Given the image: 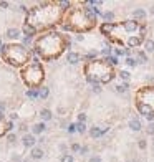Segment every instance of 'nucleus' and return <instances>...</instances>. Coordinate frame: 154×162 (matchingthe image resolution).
<instances>
[{
  "label": "nucleus",
  "instance_id": "49530a36",
  "mask_svg": "<svg viewBox=\"0 0 154 162\" xmlns=\"http://www.w3.org/2000/svg\"><path fill=\"white\" fill-rule=\"evenodd\" d=\"M88 162H101V157L98 154H95V156H91V157L88 159Z\"/></svg>",
  "mask_w": 154,
  "mask_h": 162
},
{
  "label": "nucleus",
  "instance_id": "a18cd8bd",
  "mask_svg": "<svg viewBox=\"0 0 154 162\" xmlns=\"http://www.w3.org/2000/svg\"><path fill=\"white\" fill-rule=\"evenodd\" d=\"M5 109H7L5 103H4V101H0V117H4V114H5Z\"/></svg>",
  "mask_w": 154,
  "mask_h": 162
},
{
  "label": "nucleus",
  "instance_id": "ddd939ff",
  "mask_svg": "<svg viewBox=\"0 0 154 162\" xmlns=\"http://www.w3.org/2000/svg\"><path fill=\"white\" fill-rule=\"evenodd\" d=\"M137 111L141 114H144V116H154V109L144 103H139V101H137Z\"/></svg>",
  "mask_w": 154,
  "mask_h": 162
},
{
  "label": "nucleus",
  "instance_id": "a878e982",
  "mask_svg": "<svg viewBox=\"0 0 154 162\" xmlns=\"http://www.w3.org/2000/svg\"><path fill=\"white\" fill-rule=\"evenodd\" d=\"M144 51L146 53H153L154 51V40H146L144 42Z\"/></svg>",
  "mask_w": 154,
  "mask_h": 162
},
{
  "label": "nucleus",
  "instance_id": "6e6552de",
  "mask_svg": "<svg viewBox=\"0 0 154 162\" xmlns=\"http://www.w3.org/2000/svg\"><path fill=\"white\" fill-rule=\"evenodd\" d=\"M45 129H46V126H45V122H35V124H32V127H30V134H33L35 137L37 136H40V134H43L45 132Z\"/></svg>",
  "mask_w": 154,
  "mask_h": 162
},
{
  "label": "nucleus",
  "instance_id": "423d86ee",
  "mask_svg": "<svg viewBox=\"0 0 154 162\" xmlns=\"http://www.w3.org/2000/svg\"><path fill=\"white\" fill-rule=\"evenodd\" d=\"M123 28H124L128 33H133L136 30H142L144 27H139V23H137L136 20H126V22H123Z\"/></svg>",
  "mask_w": 154,
  "mask_h": 162
},
{
  "label": "nucleus",
  "instance_id": "473e14b6",
  "mask_svg": "<svg viewBox=\"0 0 154 162\" xmlns=\"http://www.w3.org/2000/svg\"><path fill=\"white\" fill-rule=\"evenodd\" d=\"M100 53L103 55V56H104V60H106L108 56H111V46H108V45H106L104 48H101V51H100Z\"/></svg>",
  "mask_w": 154,
  "mask_h": 162
},
{
  "label": "nucleus",
  "instance_id": "cd10ccee",
  "mask_svg": "<svg viewBox=\"0 0 154 162\" xmlns=\"http://www.w3.org/2000/svg\"><path fill=\"white\" fill-rule=\"evenodd\" d=\"M56 5H58V7L63 10V12H65V10H70V9H71V2H68V0H60Z\"/></svg>",
  "mask_w": 154,
  "mask_h": 162
},
{
  "label": "nucleus",
  "instance_id": "c9c22d12",
  "mask_svg": "<svg viewBox=\"0 0 154 162\" xmlns=\"http://www.w3.org/2000/svg\"><path fill=\"white\" fill-rule=\"evenodd\" d=\"M91 91L95 93V94H100L101 93V84L100 83H93L91 84Z\"/></svg>",
  "mask_w": 154,
  "mask_h": 162
},
{
  "label": "nucleus",
  "instance_id": "f3484780",
  "mask_svg": "<svg viewBox=\"0 0 154 162\" xmlns=\"http://www.w3.org/2000/svg\"><path fill=\"white\" fill-rule=\"evenodd\" d=\"M129 129H131V131H134V132H139V131L142 129L141 121L137 119V117H133V119L129 121Z\"/></svg>",
  "mask_w": 154,
  "mask_h": 162
},
{
  "label": "nucleus",
  "instance_id": "72a5a7b5",
  "mask_svg": "<svg viewBox=\"0 0 154 162\" xmlns=\"http://www.w3.org/2000/svg\"><path fill=\"white\" fill-rule=\"evenodd\" d=\"M124 63H126V65H128L129 68H134V66H136V65H137L136 58H133V56H128V58L124 60Z\"/></svg>",
  "mask_w": 154,
  "mask_h": 162
},
{
  "label": "nucleus",
  "instance_id": "864d4df0",
  "mask_svg": "<svg viewBox=\"0 0 154 162\" xmlns=\"http://www.w3.org/2000/svg\"><path fill=\"white\" fill-rule=\"evenodd\" d=\"M22 162H33V161H32V159H30V157H27V159H23V161H22Z\"/></svg>",
  "mask_w": 154,
  "mask_h": 162
},
{
  "label": "nucleus",
  "instance_id": "b1692460",
  "mask_svg": "<svg viewBox=\"0 0 154 162\" xmlns=\"http://www.w3.org/2000/svg\"><path fill=\"white\" fill-rule=\"evenodd\" d=\"M128 89H129V83H126V81H123V83H119V84H116V86H114V91L119 93V94L128 93Z\"/></svg>",
  "mask_w": 154,
  "mask_h": 162
},
{
  "label": "nucleus",
  "instance_id": "2eb2a0df",
  "mask_svg": "<svg viewBox=\"0 0 154 162\" xmlns=\"http://www.w3.org/2000/svg\"><path fill=\"white\" fill-rule=\"evenodd\" d=\"M38 116H40L42 122H46V121H51V119H53V112H51V109H48V108H43V109H40V112H38Z\"/></svg>",
  "mask_w": 154,
  "mask_h": 162
},
{
  "label": "nucleus",
  "instance_id": "09e8293b",
  "mask_svg": "<svg viewBox=\"0 0 154 162\" xmlns=\"http://www.w3.org/2000/svg\"><path fill=\"white\" fill-rule=\"evenodd\" d=\"M0 7H2V9H9L10 4H9V2H0Z\"/></svg>",
  "mask_w": 154,
  "mask_h": 162
},
{
  "label": "nucleus",
  "instance_id": "de8ad7c7",
  "mask_svg": "<svg viewBox=\"0 0 154 162\" xmlns=\"http://www.w3.org/2000/svg\"><path fill=\"white\" fill-rule=\"evenodd\" d=\"M88 152H90V147H88V145H83V147L80 149V154H81V156H86Z\"/></svg>",
  "mask_w": 154,
  "mask_h": 162
},
{
  "label": "nucleus",
  "instance_id": "f704fd0d",
  "mask_svg": "<svg viewBox=\"0 0 154 162\" xmlns=\"http://www.w3.org/2000/svg\"><path fill=\"white\" fill-rule=\"evenodd\" d=\"M7 142H9V144H15V142H17V134H15V132H9V134H7Z\"/></svg>",
  "mask_w": 154,
  "mask_h": 162
},
{
  "label": "nucleus",
  "instance_id": "393cba45",
  "mask_svg": "<svg viewBox=\"0 0 154 162\" xmlns=\"http://www.w3.org/2000/svg\"><path fill=\"white\" fill-rule=\"evenodd\" d=\"M96 56H98V51H96V50H90V51H88V53L83 56V60H85V61H91V60L95 61Z\"/></svg>",
  "mask_w": 154,
  "mask_h": 162
},
{
  "label": "nucleus",
  "instance_id": "c03bdc74",
  "mask_svg": "<svg viewBox=\"0 0 154 162\" xmlns=\"http://www.w3.org/2000/svg\"><path fill=\"white\" fill-rule=\"evenodd\" d=\"M17 119H18V112H12V114H9V121H10V122H15Z\"/></svg>",
  "mask_w": 154,
  "mask_h": 162
},
{
  "label": "nucleus",
  "instance_id": "412c9836",
  "mask_svg": "<svg viewBox=\"0 0 154 162\" xmlns=\"http://www.w3.org/2000/svg\"><path fill=\"white\" fill-rule=\"evenodd\" d=\"M116 23H103L101 25V33H104V35H109L113 32V30L116 28Z\"/></svg>",
  "mask_w": 154,
  "mask_h": 162
},
{
  "label": "nucleus",
  "instance_id": "dca6fc26",
  "mask_svg": "<svg viewBox=\"0 0 154 162\" xmlns=\"http://www.w3.org/2000/svg\"><path fill=\"white\" fill-rule=\"evenodd\" d=\"M142 35H139V37H129L128 38V46L129 48H136V46H139L142 43Z\"/></svg>",
  "mask_w": 154,
  "mask_h": 162
},
{
  "label": "nucleus",
  "instance_id": "bb28decb",
  "mask_svg": "<svg viewBox=\"0 0 154 162\" xmlns=\"http://www.w3.org/2000/svg\"><path fill=\"white\" fill-rule=\"evenodd\" d=\"M25 96L28 99H38V89H27Z\"/></svg>",
  "mask_w": 154,
  "mask_h": 162
},
{
  "label": "nucleus",
  "instance_id": "1a4fd4ad",
  "mask_svg": "<svg viewBox=\"0 0 154 162\" xmlns=\"http://www.w3.org/2000/svg\"><path fill=\"white\" fill-rule=\"evenodd\" d=\"M88 132H90V136H91L93 139H100V137L103 136L104 132H108V127H100V126H93V127L90 129Z\"/></svg>",
  "mask_w": 154,
  "mask_h": 162
},
{
  "label": "nucleus",
  "instance_id": "f8f14e48",
  "mask_svg": "<svg viewBox=\"0 0 154 162\" xmlns=\"http://www.w3.org/2000/svg\"><path fill=\"white\" fill-rule=\"evenodd\" d=\"M43 156H45V152H43L42 147H32V150H30V159L32 161H40V159H43Z\"/></svg>",
  "mask_w": 154,
  "mask_h": 162
},
{
  "label": "nucleus",
  "instance_id": "9b49d317",
  "mask_svg": "<svg viewBox=\"0 0 154 162\" xmlns=\"http://www.w3.org/2000/svg\"><path fill=\"white\" fill-rule=\"evenodd\" d=\"M5 37L9 38V40H20L22 38V30L20 28H9L7 32H5Z\"/></svg>",
  "mask_w": 154,
  "mask_h": 162
},
{
  "label": "nucleus",
  "instance_id": "5fc2aeb1",
  "mask_svg": "<svg viewBox=\"0 0 154 162\" xmlns=\"http://www.w3.org/2000/svg\"><path fill=\"white\" fill-rule=\"evenodd\" d=\"M2 48H4V43H2V40H0V50H2Z\"/></svg>",
  "mask_w": 154,
  "mask_h": 162
},
{
  "label": "nucleus",
  "instance_id": "5701e85b",
  "mask_svg": "<svg viewBox=\"0 0 154 162\" xmlns=\"http://www.w3.org/2000/svg\"><path fill=\"white\" fill-rule=\"evenodd\" d=\"M50 96V88L48 86H40L38 88V98L40 99H46Z\"/></svg>",
  "mask_w": 154,
  "mask_h": 162
},
{
  "label": "nucleus",
  "instance_id": "603ef678",
  "mask_svg": "<svg viewBox=\"0 0 154 162\" xmlns=\"http://www.w3.org/2000/svg\"><path fill=\"white\" fill-rule=\"evenodd\" d=\"M149 13H151V15H154V5H151V7H149Z\"/></svg>",
  "mask_w": 154,
  "mask_h": 162
},
{
  "label": "nucleus",
  "instance_id": "20e7f679",
  "mask_svg": "<svg viewBox=\"0 0 154 162\" xmlns=\"http://www.w3.org/2000/svg\"><path fill=\"white\" fill-rule=\"evenodd\" d=\"M22 79L28 89H38L42 81L45 79V71H43L42 65L38 61H32L30 65H27L23 70H22Z\"/></svg>",
  "mask_w": 154,
  "mask_h": 162
},
{
  "label": "nucleus",
  "instance_id": "4468645a",
  "mask_svg": "<svg viewBox=\"0 0 154 162\" xmlns=\"http://www.w3.org/2000/svg\"><path fill=\"white\" fill-rule=\"evenodd\" d=\"M67 61L70 63V65H78V63L81 61V55L76 53V51H68L67 53Z\"/></svg>",
  "mask_w": 154,
  "mask_h": 162
},
{
  "label": "nucleus",
  "instance_id": "39448f33",
  "mask_svg": "<svg viewBox=\"0 0 154 162\" xmlns=\"http://www.w3.org/2000/svg\"><path fill=\"white\" fill-rule=\"evenodd\" d=\"M61 27L63 30H68V32H71V30L78 32V30H86L93 27V22L86 17L83 9H73L70 10V15H68L67 20H63Z\"/></svg>",
  "mask_w": 154,
  "mask_h": 162
},
{
  "label": "nucleus",
  "instance_id": "3c124183",
  "mask_svg": "<svg viewBox=\"0 0 154 162\" xmlns=\"http://www.w3.org/2000/svg\"><path fill=\"white\" fill-rule=\"evenodd\" d=\"M83 40H85L83 35H76V42H83Z\"/></svg>",
  "mask_w": 154,
  "mask_h": 162
},
{
  "label": "nucleus",
  "instance_id": "8fccbe9b",
  "mask_svg": "<svg viewBox=\"0 0 154 162\" xmlns=\"http://www.w3.org/2000/svg\"><path fill=\"white\" fill-rule=\"evenodd\" d=\"M58 147H60V150H61V152H67V144H60Z\"/></svg>",
  "mask_w": 154,
  "mask_h": 162
},
{
  "label": "nucleus",
  "instance_id": "7ed1b4c3",
  "mask_svg": "<svg viewBox=\"0 0 154 162\" xmlns=\"http://www.w3.org/2000/svg\"><path fill=\"white\" fill-rule=\"evenodd\" d=\"M0 53L5 61L13 66H23V65L27 66L30 60V50L23 45H4Z\"/></svg>",
  "mask_w": 154,
  "mask_h": 162
},
{
  "label": "nucleus",
  "instance_id": "f03ea898",
  "mask_svg": "<svg viewBox=\"0 0 154 162\" xmlns=\"http://www.w3.org/2000/svg\"><path fill=\"white\" fill-rule=\"evenodd\" d=\"M63 17V10L58 5L48 4L42 5V7H33L27 12V25L33 27L35 30H42L46 27H53L55 23H58Z\"/></svg>",
  "mask_w": 154,
  "mask_h": 162
},
{
  "label": "nucleus",
  "instance_id": "58836bf2",
  "mask_svg": "<svg viewBox=\"0 0 154 162\" xmlns=\"http://www.w3.org/2000/svg\"><path fill=\"white\" fill-rule=\"evenodd\" d=\"M137 147H139L141 150H144L146 147H147V142H146V139H139V141H137Z\"/></svg>",
  "mask_w": 154,
  "mask_h": 162
},
{
  "label": "nucleus",
  "instance_id": "c756f323",
  "mask_svg": "<svg viewBox=\"0 0 154 162\" xmlns=\"http://www.w3.org/2000/svg\"><path fill=\"white\" fill-rule=\"evenodd\" d=\"M104 61H106V65H109V66H116L118 63H119V60H118V56H108V58L104 60Z\"/></svg>",
  "mask_w": 154,
  "mask_h": 162
},
{
  "label": "nucleus",
  "instance_id": "6e6d98bb",
  "mask_svg": "<svg viewBox=\"0 0 154 162\" xmlns=\"http://www.w3.org/2000/svg\"><path fill=\"white\" fill-rule=\"evenodd\" d=\"M153 147H154V141H153Z\"/></svg>",
  "mask_w": 154,
  "mask_h": 162
},
{
  "label": "nucleus",
  "instance_id": "79ce46f5",
  "mask_svg": "<svg viewBox=\"0 0 154 162\" xmlns=\"http://www.w3.org/2000/svg\"><path fill=\"white\" fill-rule=\"evenodd\" d=\"M80 149H81V145H80L78 142H73V144H71V152H80Z\"/></svg>",
  "mask_w": 154,
  "mask_h": 162
},
{
  "label": "nucleus",
  "instance_id": "f257e3e1",
  "mask_svg": "<svg viewBox=\"0 0 154 162\" xmlns=\"http://www.w3.org/2000/svg\"><path fill=\"white\" fill-rule=\"evenodd\" d=\"M65 46H68V40L67 37H63L58 32H48V33L38 37V40L35 42V50H33L35 61H38L37 58L56 60Z\"/></svg>",
  "mask_w": 154,
  "mask_h": 162
},
{
  "label": "nucleus",
  "instance_id": "7c9ffc66",
  "mask_svg": "<svg viewBox=\"0 0 154 162\" xmlns=\"http://www.w3.org/2000/svg\"><path fill=\"white\" fill-rule=\"evenodd\" d=\"M88 129H86V124L85 122H76V132H80V134H85Z\"/></svg>",
  "mask_w": 154,
  "mask_h": 162
},
{
  "label": "nucleus",
  "instance_id": "4c0bfd02",
  "mask_svg": "<svg viewBox=\"0 0 154 162\" xmlns=\"http://www.w3.org/2000/svg\"><path fill=\"white\" fill-rule=\"evenodd\" d=\"M86 119H88L86 112H80V114H78V121H76V122H85V124H86Z\"/></svg>",
  "mask_w": 154,
  "mask_h": 162
},
{
  "label": "nucleus",
  "instance_id": "aec40b11",
  "mask_svg": "<svg viewBox=\"0 0 154 162\" xmlns=\"http://www.w3.org/2000/svg\"><path fill=\"white\" fill-rule=\"evenodd\" d=\"M35 35H37V30H35L33 27H30V25H27V23H23V37L33 38Z\"/></svg>",
  "mask_w": 154,
  "mask_h": 162
},
{
  "label": "nucleus",
  "instance_id": "a19ab883",
  "mask_svg": "<svg viewBox=\"0 0 154 162\" xmlns=\"http://www.w3.org/2000/svg\"><path fill=\"white\" fill-rule=\"evenodd\" d=\"M22 161H23V159H22L20 154H17V152L12 154V162H22Z\"/></svg>",
  "mask_w": 154,
  "mask_h": 162
},
{
  "label": "nucleus",
  "instance_id": "ea45409f",
  "mask_svg": "<svg viewBox=\"0 0 154 162\" xmlns=\"http://www.w3.org/2000/svg\"><path fill=\"white\" fill-rule=\"evenodd\" d=\"M67 131H68L70 134H75V132H76V122H71V124H68Z\"/></svg>",
  "mask_w": 154,
  "mask_h": 162
},
{
  "label": "nucleus",
  "instance_id": "4be33fe9",
  "mask_svg": "<svg viewBox=\"0 0 154 162\" xmlns=\"http://www.w3.org/2000/svg\"><path fill=\"white\" fill-rule=\"evenodd\" d=\"M136 61H137V65H146L147 63V53L146 51H137V55H136Z\"/></svg>",
  "mask_w": 154,
  "mask_h": 162
},
{
  "label": "nucleus",
  "instance_id": "37998d69",
  "mask_svg": "<svg viewBox=\"0 0 154 162\" xmlns=\"http://www.w3.org/2000/svg\"><path fill=\"white\" fill-rule=\"evenodd\" d=\"M18 131H20V132H23V134H27V131H28V126H27L25 122H22V124L18 126Z\"/></svg>",
  "mask_w": 154,
  "mask_h": 162
},
{
  "label": "nucleus",
  "instance_id": "c85d7f7f",
  "mask_svg": "<svg viewBox=\"0 0 154 162\" xmlns=\"http://www.w3.org/2000/svg\"><path fill=\"white\" fill-rule=\"evenodd\" d=\"M118 76H119V78L123 79V81H126V83H128L129 78H131V73H129L128 70H121L119 73H118Z\"/></svg>",
  "mask_w": 154,
  "mask_h": 162
},
{
  "label": "nucleus",
  "instance_id": "0eeeda50",
  "mask_svg": "<svg viewBox=\"0 0 154 162\" xmlns=\"http://www.w3.org/2000/svg\"><path fill=\"white\" fill-rule=\"evenodd\" d=\"M22 144H23V147H35V144H37V137L33 136V134H23V137H22Z\"/></svg>",
  "mask_w": 154,
  "mask_h": 162
},
{
  "label": "nucleus",
  "instance_id": "a211bd4d",
  "mask_svg": "<svg viewBox=\"0 0 154 162\" xmlns=\"http://www.w3.org/2000/svg\"><path fill=\"white\" fill-rule=\"evenodd\" d=\"M133 17H134V20H144L146 17H147V12H146L144 9H134L133 10Z\"/></svg>",
  "mask_w": 154,
  "mask_h": 162
},
{
  "label": "nucleus",
  "instance_id": "9d476101",
  "mask_svg": "<svg viewBox=\"0 0 154 162\" xmlns=\"http://www.w3.org/2000/svg\"><path fill=\"white\" fill-rule=\"evenodd\" d=\"M15 127V122H10V121H5L4 117H0V136L7 134V131H12Z\"/></svg>",
  "mask_w": 154,
  "mask_h": 162
},
{
  "label": "nucleus",
  "instance_id": "6ab92c4d",
  "mask_svg": "<svg viewBox=\"0 0 154 162\" xmlns=\"http://www.w3.org/2000/svg\"><path fill=\"white\" fill-rule=\"evenodd\" d=\"M101 18L104 20V23H114V12L108 10V12L101 13Z\"/></svg>",
  "mask_w": 154,
  "mask_h": 162
},
{
  "label": "nucleus",
  "instance_id": "2f4dec72",
  "mask_svg": "<svg viewBox=\"0 0 154 162\" xmlns=\"http://www.w3.org/2000/svg\"><path fill=\"white\" fill-rule=\"evenodd\" d=\"M60 162H75V157L71 154H63L61 157H60Z\"/></svg>",
  "mask_w": 154,
  "mask_h": 162
},
{
  "label": "nucleus",
  "instance_id": "e433bc0d",
  "mask_svg": "<svg viewBox=\"0 0 154 162\" xmlns=\"http://www.w3.org/2000/svg\"><path fill=\"white\" fill-rule=\"evenodd\" d=\"M146 134L147 136H154V122H149L147 127H146Z\"/></svg>",
  "mask_w": 154,
  "mask_h": 162
}]
</instances>
